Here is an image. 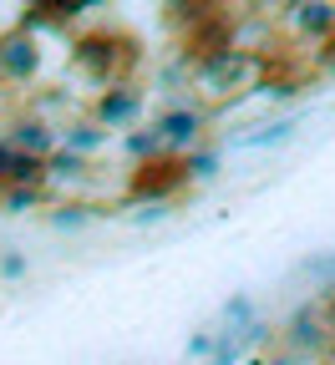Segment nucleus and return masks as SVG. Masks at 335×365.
<instances>
[{
    "mask_svg": "<svg viewBox=\"0 0 335 365\" xmlns=\"http://www.w3.org/2000/svg\"><path fill=\"white\" fill-rule=\"evenodd\" d=\"M142 61V41L122 26H91L71 41V66L81 76H91L102 91L107 86H127V76Z\"/></svg>",
    "mask_w": 335,
    "mask_h": 365,
    "instance_id": "f257e3e1",
    "label": "nucleus"
},
{
    "mask_svg": "<svg viewBox=\"0 0 335 365\" xmlns=\"http://www.w3.org/2000/svg\"><path fill=\"white\" fill-rule=\"evenodd\" d=\"M183 182H188V158L163 153V158H153V163H137V168H132L127 188H122V198H127V203H153V198L178 193Z\"/></svg>",
    "mask_w": 335,
    "mask_h": 365,
    "instance_id": "f03ea898",
    "label": "nucleus"
},
{
    "mask_svg": "<svg viewBox=\"0 0 335 365\" xmlns=\"http://www.w3.org/2000/svg\"><path fill=\"white\" fill-rule=\"evenodd\" d=\"M254 76H259V56L254 51H224V56L199 66V86L219 91V97H229V102L244 97V91L254 86Z\"/></svg>",
    "mask_w": 335,
    "mask_h": 365,
    "instance_id": "7ed1b4c3",
    "label": "nucleus"
},
{
    "mask_svg": "<svg viewBox=\"0 0 335 365\" xmlns=\"http://www.w3.org/2000/svg\"><path fill=\"white\" fill-rule=\"evenodd\" d=\"M153 127L163 132L168 153L188 158V153H199V148L209 143V127H214V107H173V112H163V117H158Z\"/></svg>",
    "mask_w": 335,
    "mask_h": 365,
    "instance_id": "20e7f679",
    "label": "nucleus"
},
{
    "mask_svg": "<svg viewBox=\"0 0 335 365\" xmlns=\"http://www.w3.org/2000/svg\"><path fill=\"white\" fill-rule=\"evenodd\" d=\"M41 71V41L26 26H6L0 31V81L6 86H26Z\"/></svg>",
    "mask_w": 335,
    "mask_h": 365,
    "instance_id": "39448f33",
    "label": "nucleus"
},
{
    "mask_svg": "<svg viewBox=\"0 0 335 365\" xmlns=\"http://www.w3.org/2000/svg\"><path fill=\"white\" fill-rule=\"evenodd\" d=\"M284 340H290L295 355H320V350L335 345V330L325 325L320 304H300V309L290 314V325H284Z\"/></svg>",
    "mask_w": 335,
    "mask_h": 365,
    "instance_id": "423d86ee",
    "label": "nucleus"
},
{
    "mask_svg": "<svg viewBox=\"0 0 335 365\" xmlns=\"http://www.w3.org/2000/svg\"><path fill=\"white\" fill-rule=\"evenodd\" d=\"M142 117V91L127 81V86H107V91H97V102H91V122L97 127H132Z\"/></svg>",
    "mask_w": 335,
    "mask_h": 365,
    "instance_id": "0eeeda50",
    "label": "nucleus"
},
{
    "mask_svg": "<svg viewBox=\"0 0 335 365\" xmlns=\"http://www.w3.org/2000/svg\"><path fill=\"white\" fill-rule=\"evenodd\" d=\"M56 137H61V132H51V127H46V122L36 117V112H21V117L6 127V143H11V148H21V153H31V158H46V163H51V158L61 153Z\"/></svg>",
    "mask_w": 335,
    "mask_h": 365,
    "instance_id": "6e6552de",
    "label": "nucleus"
},
{
    "mask_svg": "<svg viewBox=\"0 0 335 365\" xmlns=\"http://www.w3.org/2000/svg\"><path fill=\"white\" fill-rule=\"evenodd\" d=\"M290 21L300 31V41H335V6L330 0H310V6H290Z\"/></svg>",
    "mask_w": 335,
    "mask_h": 365,
    "instance_id": "1a4fd4ad",
    "label": "nucleus"
},
{
    "mask_svg": "<svg viewBox=\"0 0 335 365\" xmlns=\"http://www.w3.org/2000/svg\"><path fill=\"white\" fill-rule=\"evenodd\" d=\"M61 137H66V148H71V153H81V158H86V153H97V148H102L107 127H97V122H66V132H61Z\"/></svg>",
    "mask_w": 335,
    "mask_h": 365,
    "instance_id": "9d476101",
    "label": "nucleus"
},
{
    "mask_svg": "<svg viewBox=\"0 0 335 365\" xmlns=\"http://www.w3.org/2000/svg\"><path fill=\"white\" fill-rule=\"evenodd\" d=\"M127 153H132L137 163H153V158L168 153V143H163V132H158V127H137V132L127 137Z\"/></svg>",
    "mask_w": 335,
    "mask_h": 365,
    "instance_id": "9b49d317",
    "label": "nucleus"
},
{
    "mask_svg": "<svg viewBox=\"0 0 335 365\" xmlns=\"http://www.w3.org/2000/svg\"><path fill=\"white\" fill-rule=\"evenodd\" d=\"M91 173V163L81 158V153H71V148H61L56 158H51V178H61V182H81Z\"/></svg>",
    "mask_w": 335,
    "mask_h": 365,
    "instance_id": "f8f14e48",
    "label": "nucleus"
},
{
    "mask_svg": "<svg viewBox=\"0 0 335 365\" xmlns=\"http://www.w3.org/2000/svg\"><path fill=\"white\" fill-rule=\"evenodd\" d=\"M36 203H46V188H6V193H0V208H11V213L36 208Z\"/></svg>",
    "mask_w": 335,
    "mask_h": 365,
    "instance_id": "ddd939ff",
    "label": "nucleus"
},
{
    "mask_svg": "<svg viewBox=\"0 0 335 365\" xmlns=\"http://www.w3.org/2000/svg\"><path fill=\"white\" fill-rule=\"evenodd\" d=\"M51 223H56V228H81V223H86V208H81V203H71V208H66V203H61V208H56V218H51Z\"/></svg>",
    "mask_w": 335,
    "mask_h": 365,
    "instance_id": "4468645a",
    "label": "nucleus"
},
{
    "mask_svg": "<svg viewBox=\"0 0 335 365\" xmlns=\"http://www.w3.org/2000/svg\"><path fill=\"white\" fill-rule=\"evenodd\" d=\"M290 127L295 122H274V127H264V132H254L249 143H284V137H290Z\"/></svg>",
    "mask_w": 335,
    "mask_h": 365,
    "instance_id": "2eb2a0df",
    "label": "nucleus"
},
{
    "mask_svg": "<svg viewBox=\"0 0 335 365\" xmlns=\"http://www.w3.org/2000/svg\"><path fill=\"white\" fill-rule=\"evenodd\" d=\"M224 314L234 319V325H244V319H249V299H244V294H239V299H234V304H229Z\"/></svg>",
    "mask_w": 335,
    "mask_h": 365,
    "instance_id": "dca6fc26",
    "label": "nucleus"
},
{
    "mask_svg": "<svg viewBox=\"0 0 335 365\" xmlns=\"http://www.w3.org/2000/svg\"><path fill=\"white\" fill-rule=\"evenodd\" d=\"M0 274H6V279H21V274H26L21 254H6V264H0Z\"/></svg>",
    "mask_w": 335,
    "mask_h": 365,
    "instance_id": "f3484780",
    "label": "nucleus"
},
{
    "mask_svg": "<svg viewBox=\"0 0 335 365\" xmlns=\"http://www.w3.org/2000/svg\"><path fill=\"white\" fill-rule=\"evenodd\" d=\"M320 314H325V325L335 330V289H325V299H320Z\"/></svg>",
    "mask_w": 335,
    "mask_h": 365,
    "instance_id": "a211bd4d",
    "label": "nucleus"
},
{
    "mask_svg": "<svg viewBox=\"0 0 335 365\" xmlns=\"http://www.w3.org/2000/svg\"><path fill=\"white\" fill-rule=\"evenodd\" d=\"M209 350H214V340H209V335H199L194 345H188V355H209Z\"/></svg>",
    "mask_w": 335,
    "mask_h": 365,
    "instance_id": "6ab92c4d",
    "label": "nucleus"
}]
</instances>
